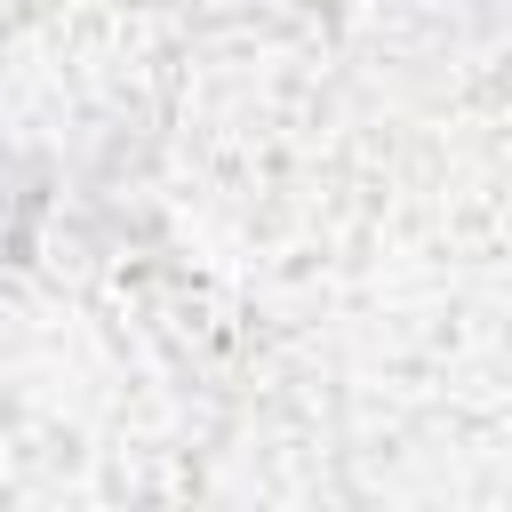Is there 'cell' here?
I'll use <instances>...</instances> for the list:
<instances>
[{
	"label": "cell",
	"mask_w": 512,
	"mask_h": 512,
	"mask_svg": "<svg viewBox=\"0 0 512 512\" xmlns=\"http://www.w3.org/2000/svg\"><path fill=\"white\" fill-rule=\"evenodd\" d=\"M24 240H32V184H24L16 152L0 144V272L24 256Z\"/></svg>",
	"instance_id": "1"
}]
</instances>
